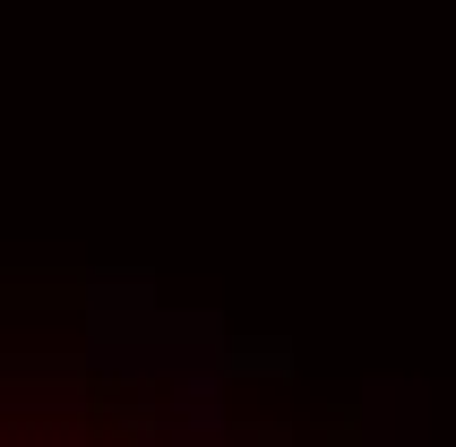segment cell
Wrapping results in <instances>:
<instances>
[{
  "label": "cell",
  "instance_id": "1",
  "mask_svg": "<svg viewBox=\"0 0 456 447\" xmlns=\"http://www.w3.org/2000/svg\"><path fill=\"white\" fill-rule=\"evenodd\" d=\"M0 447H293V439L190 362L95 345H0Z\"/></svg>",
  "mask_w": 456,
  "mask_h": 447
}]
</instances>
